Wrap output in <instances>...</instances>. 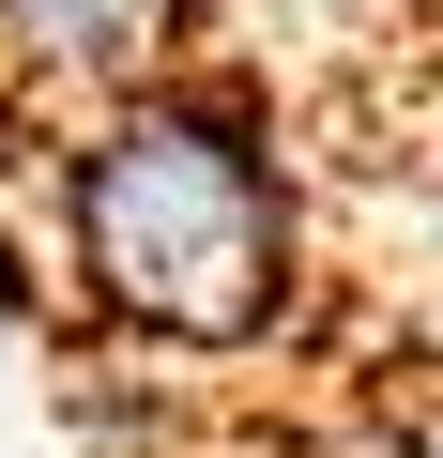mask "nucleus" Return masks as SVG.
Masks as SVG:
<instances>
[{"mask_svg":"<svg viewBox=\"0 0 443 458\" xmlns=\"http://www.w3.org/2000/svg\"><path fill=\"white\" fill-rule=\"evenodd\" d=\"M31 199H47V260L77 321L123 352L230 367V352H276L306 306V199L245 77L168 62L92 107H47Z\"/></svg>","mask_w":443,"mask_h":458,"instance_id":"obj_1","label":"nucleus"},{"mask_svg":"<svg viewBox=\"0 0 443 458\" xmlns=\"http://www.w3.org/2000/svg\"><path fill=\"white\" fill-rule=\"evenodd\" d=\"M199 16H214V0H0V92L92 107V92H123V77L199 62Z\"/></svg>","mask_w":443,"mask_h":458,"instance_id":"obj_2","label":"nucleus"}]
</instances>
